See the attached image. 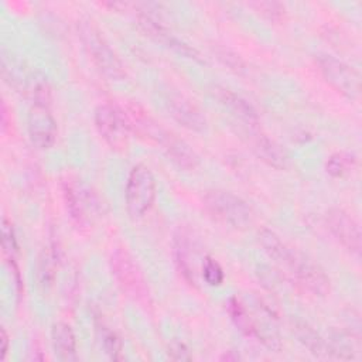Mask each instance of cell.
Segmentation results:
<instances>
[{"instance_id": "cell-27", "label": "cell", "mask_w": 362, "mask_h": 362, "mask_svg": "<svg viewBox=\"0 0 362 362\" xmlns=\"http://www.w3.org/2000/svg\"><path fill=\"white\" fill-rule=\"evenodd\" d=\"M0 344H1V348H0V359L3 361L6 358V354L8 351V335L6 332L4 328H1V335H0Z\"/></svg>"}, {"instance_id": "cell-22", "label": "cell", "mask_w": 362, "mask_h": 362, "mask_svg": "<svg viewBox=\"0 0 362 362\" xmlns=\"http://www.w3.org/2000/svg\"><path fill=\"white\" fill-rule=\"evenodd\" d=\"M201 272H202V279L205 280V283L208 286L216 287L221 286L223 281V270L221 267V264L211 256H205L202 259V264H201Z\"/></svg>"}, {"instance_id": "cell-26", "label": "cell", "mask_w": 362, "mask_h": 362, "mask_svg": "<svg viewBox=\"0 0 362 362\" xmlns=\"http://www.w3.org/2000/svg\"><path fill=\"white\" fill-rule=\"evenodd\" d=\"M168 356L174 361H189L192 359V355L188 349V346L180 341H173L168 345Z\"/></svg>"}, {"instance_id": "cell-14", "label": "cell", "mask_w": 362, "mask_h": 362, "mask_svg": "<svg viewBox=\"0 0 362 362\" xmlns=\"http://www.w3.org/2000/svg\"><path fill=\"white\" fill-rule=\"evenodd\" d=\"M174 255L178 270L184 279L195 286L198 274V249L197 243L191 240V236L180 230L174 238Z\"/></svg>"}, {"instance_id": "cell-9", "label": "cell", "mask_w": 362, "mask_h": 362, "mask_svg": "<svg viewBox=\"0 0 362 362\" xmlns=\"http://www.w3.org/2000/svg\"><path fill=\"white\" fill-rule=\"evenodd\" d=\"M123 110L129 119L132 132L148 143L161 146L163 150L170 144V141L175 136L171 132H168L165 127H163L161 123H158L137 102L127 103Z\"/></svg>"}, {"instance_id": "cell-18", "label": "cell", "mask_w": 362, "mask_h": 362, "mask_svg": "<svg viewBox=\"0 0 362 362\" xmlns=\"http://www.w3.org/2000/svg\"><path fill=\"white\" fill-rule=\"evenodd\" d=\"M167 158L180 170L189 171L199 164V157L195 150L182 139L174 136L170 144L163 150Z\"/></svg>"}, {"instance_id": "cell-5", "label": "cell", "mask_w": 362, "mask_h": 362, "mask_svg": "<svg viewBox=\"0 0 362 362\" xmlns=\"http://www.w3.org/2000/svg\"><path fill=\"white\" fill-rule=\"evenodd\" d=\"M204 206L214 219L236 229H245L253 222V211L249 204L230 191H208L204 195Z\"/></svg>"}, {"instance_id": "cell-2", "label": "cell", "mask_w": 362, "mask_h": 362, "mask_svg": "<svg viewBox=\"0 0 362 362\" xmlns=\"http://www.w3.org/2000/svg\"><path fill=\"white\" fill-rule=\"evenodd\" d=\"M62 195L69 216L76 226L90 228L103 214L98 194L76 175H66L62 180Z\"/></svg>"}, {"instance_id": "cell-24", "label": "cell", "mask_w": 362, "mask_h": 362, "mask_svg": "<svg viewBox=\"0 0 362 362\" xmlns=\"http://www.w3.org/2000/svg\"><path fill=\"white\" fill-rule=\"evenodd\" d=\"M1 245H3L4 253L11 259L13 255L17 252V240H16L13 225L6 216H3V221H1Z\"/></svg>"}, {"instance_id": "cell-8", "label": "cell", "mask_w": 362, "mask_h": 362, "mask_svg": "<svg viewBox=\"0 0 362 362\" xmlns=\"http://www.w3.org/2000/svg\"><path fill=\"white\" fill-rule=\"evenodd\" d=\"M317 64L324 79L337 92L351 100H356L359 98L361 76L352 66L328 54H320L317 57Z\"/></svg>"}, {"instance_id": "cell-13", "label": "cell", "mask_w": 362, "mask_h": 362, "mask_svg": "<svg viewBox=\"0 0 362 362\" xmlns=\"http://www.w3.org/2000/svg\"><path fill=\"white\" fill-rule=\"evenodd\" d=\"M243 134L246 136V141L250 146L252 151L262 161L277 170H286L288 167L290 158L286 150L269 136L257 130L256 126H246Z\"/></svg>"}, {"instance_id": "cell-20", "label": "cell", "mask_w": 362, "mask_h": 362, "mask_svg": "<svg viewBox=\"0 0 362 362\" xmlns=\"http://www.w3.org/2000/svg\"><path fill=\"white\" fill-rule=\"evenodd\" d=\"M55 253L49 250H44L38 257V281L42 290H48L52 286L55 277Z\"/></svg>"}, {"instance_id": "cell-10", "label": "cell", "mask_w": 362, "mask_h": 362, "mask_svg": "<svg viewBox=\"0 0 362 362\" xmlns=\"http://www.w3.org/2000/svg\"><path fill=\"white\" fill-rule=\"evenodd\" d=\"M28 136L34 147L49 148L57 137V122L49 110L48 100H34L28 113Z\"/></svg>"}, {"instance_id": "cell-1", "label": "cell", "mask_w": 362, "mask_h": 362, "mask_svg": "<svg viewBox=\"0 0 362 362\" xmlns=\"http://www.w3.org/2000/svg\"><path fill=\"white\" fill-rule=\"evenodd\" d=\"M259 242L267 256L286 269L293 281L314 296L324 297L331 291V281L325 272L301 250L287 245L270 229L259 232Z\"/></svg>"}, {"instance_id": "cell-17", "label": "cell", "mask_w": 362, "mask_h": 362, "mask_svg": "<svg viewBox=\"0 0 362 362\" xmlns=\"http://www.w3.org/2000/svg\"><path fill=\"white\" fill-rule=\"evenodd\" d=\"M293 334L297 339L315 356L318 358H329L328 356V345L327 339H324L311 325H308L303 320H293L291 321Z\"/></svg>"}, {"instance_id": "cell-28", "label": "cell", "mask_w": 362, "mask_h": 362, "mask_svg": "<svg viewBox=\"0 0 362 362\" xmlns=\"http://www.w3.org/2000/svg\"><path fill=\"white\" fill-rule=\"evenodd\" d=\"M222 359H226V361H230V359H232V361H236V359H239V355H238V354L232 355V351H229V354H228V355L225 354V355L222 356Z\"/></svg>"}, {"instance_id": "cell-25", "label": "cell", "mask_w": 362, "mask_h": 362, "mask_svg": "<svg viewBox=\"0 0 362 362\" xmlns=\"http://www.w3.org/2000/svg\"><path fill=\"white\" fill-rule=\"evenodd\" d=\"M216 55L221 58V61L223 64H226L228 66H230L232 69H243V61L240 59V57L238 54H235L233 51H230L229 48L225 47H218L216 48Z\"/></svg>"}, {"instance_id": "cell-11", "label": "cell", "mask_w": 362, "mask_h": 362, "mask_svg": "<svg viewBox=\"0 0 362 362\" xmlns=\"http://www.w3.org/2000/svg\"><path fill=\"white\" fill-rule=\"evenodd\" d=\"M163 100L168 115L182 127L197 133H204L208 129V122L204 113L184 95L168 90L164 93Z\"/></svg>"}, {"instance_id": "cell-6", "label": "cell", "mask_w": 362, "mask_h": 362, "mask_svg": "<svg viewBox=\"0 0 362 362\" xmlns=\"http://www.w3.org/2000/svg\"><path fill=\"white\" fill-rule=\"evenodd\" d=\"M93 120L99 136L110 148L117 151L127 148L132 127L123 109L112 103H102L95 109Z\"/></svg>"}, {"instance_id": "cell-16", "label": "cell", "mask_w": 362, "mask_h": 362, "mask_svg": "<svg viewBox=\"0 0 362 362\" xmlns=\"http://www.w3.org/2000/svg\"><path fill=\"white\" fill-rule=\"evenodd\" d=\"M51 342L55 356L59 361L76 359V339L75 334L66 322H57L51 328Z\"/></svg>"}, {"instance_id": "cell-23", "label": "cell", "mask_w": 362, "mask_h": 362, "mask_svg": "<svg viewBox=\"0 0 362 362\" xmlns=\"http://www.w3.org/2000/svg\"><path fill=\"white\" fill-rule=\"evenodd\" d=\"M249 6L270 21H280L286 11L284 6L277 1H253L249 3Z\"/></svg>"}, {"instance_id": "cell-21", "label": "cell", "mask_w": 362, "mask_h": 362, "mask_svg": "<svg viewBox=\"0 0 362 362\" xmlns=\"http://www.w3.org/2000/svg\"><path fill=\"white\" fill-rule=\"evenodd\" d=\"M98 332H99V337H100L102 348L107 354V356L110 359H113V361L120 359L122 341H120L119 335L113 329L106 327L105 324H99L98 325Z\"/></svg>"}, {"instance_id": "cell-3", "label": "cell", "mask_w": 362, "mask_h": 362, "mask_svg": "<svg viewBox=\"0 0 362 362\" xmlns=\"http://www.w3.org/2000/svg\"><path fill=\"white\" fill-rule=\"evenodd\" d=\"M81 40L98 71L109 81H122L126 69L117 54L110 48L100 30L89 20L81 21L78 25Z\"/></svg>"}, {"instance_id": "cell-12", "label": "cell", "mask_w": 362, "mask_h": 362, "mask_svg": "<svg viewBox=\"0 0 362 362\" xmlns=\"http://www.w3.org/2000/svg\"><path fill=\"white\" fill-rule=\"evenodd\" d=\"M328 229L335 239L355 256L361 255V230L358 222L344 209L332 208L325 216Z\"/></svg>"}, {"instance_id": "cell-15", "label": "cell", "mask_w": 362, "mask_h": 362, "mask_svg": "<svg viewBox=\"0 0 362 362\" xmlns=\"http://www.w3.org/2000/svg\"><path fill=\"white\" fill-rule=\"evenodd\" d=\"M214 96L225 106L228 107L245 126H256L257 124V112L256 109L240 95L235 93L230 89H226L223 86H215L214 88Z\"/></svg>"}, {"instance_id": "cell-4", "label": "cell", "mask_w": 362, "mask_h": 362, "mask_svg": "<svg viewBox=\"0 0 362 362\" xmlns=\"http://www.w3.org/2000/svg\"><path fill=\"white\" fill-rule=\"evenodd\" d=\"M110 267L123 293H126L139 305L148 308L151 305V296L147 279L137 262L124 247H117L112 252Z\"/></svg>"}, {"instance_id": "cell-7", "label": "cell", "mask_w": 362, "mask_h": 362, "mask_svg": "<svg viewBox=\"0 0 362 362\" xmlns=\"http://www.w3.org/2000/svg\"><path fill=\"white\" fill-rule=\"evenodd\" d=\"M124 199L132 218H140L151 208L156 199V178L147 165L137 164L130 170Z\"/></svg>"}, {"instance_id": "cell-19", "label": "cell", "mask_w": 362, "mask_h": 362, "mask_svg": "<svg viewBox=\"0 0 362 362\" xmlns=\"http://www.w3.org/2000/svg\"><path fill=\"white\" fill-rule=\"evenodd\" d=\"M356 164V158L354 154L346 151H338L329 156L325 163V171L331 177H342L349 173Z\"/></svg>"}]
</instances>
